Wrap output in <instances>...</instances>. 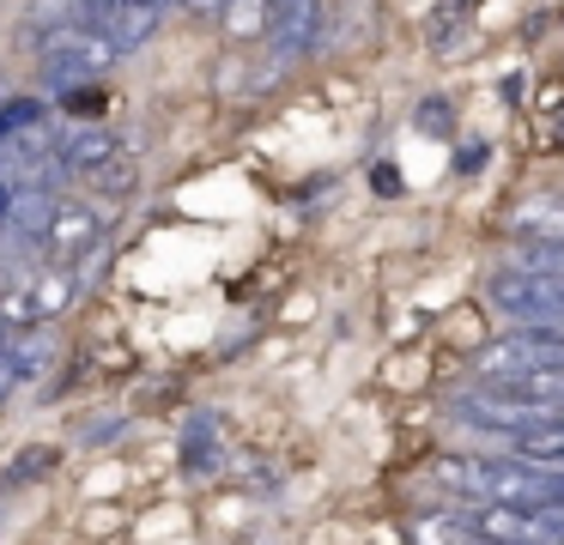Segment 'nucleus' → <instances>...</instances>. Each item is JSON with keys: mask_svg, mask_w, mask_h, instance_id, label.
I'll return each instance as SVG.
<instances>
[{"mask_svg": "<svg viewBox=\"0 0 564 545\" xmlns=\"http://www.w3.org/2000/svg\"><path fill=\"white\" fill-rule=\"evenodd\" d=\"M486 545H491V539H486Z\"/></svg>", "mask_w": 564, "mask_h": 545, "instance_id": "5701e85b", "label": "nucleus"}, {"mask_svg": "<svg viewBox=\"0 0 564 545\" xmlns=\"http://www.w3.org/2000/svg\"><path fill=\"white\" fill-rule=\"evenodd\" d=\"M110 61H122L110 36L91 31V24H67V31H55L50 43L37 48V79H43V91L67 97L74 85L104 79V73H110Z\"/></svg>", "mask_w": 564, "mask_h": 545, "instance_id": "f257e3e1", "label": "nucleus"}, {"mask_svg": "<svg viewBox=\"0 0 564 545\" xmlns=\"http://www.w3.org/2000/svg\"><path fill=\"white\" fill-rule=\"evenodd\" d=\"M316 36H322V0H285V7L273 12V24H268L273 61L310 55V48H316Z\"/></svg>", "mask_w": 564, "mask_h": 545, "instance_id": "20e7f679", "label": "nucleus"}, {"mask_svg": "<svg viewBox=\"0 0 564 545\" xmlns=\"http://www.w3.org/2000/svg\"><path fill=\"white\" fill-rule=\"evenodd\" d=\"M7 358H13V370H19V382H43L50 375V363H55V339H50V327H7Z\"/></svg>", "mask_w": 564, "mask_h": 545, "instance_id": "0eeeda50", "label": "nucleus"}, {"mask_svg": "<svg viewBox=\"0 0 564 545\" xmlns=\"http://www.w3.org/2000/svg\"><path fill=\"white\" fill-rule=\"evenodd\" d=\"M437 479L449 484V491H462V497H486V484H479V460H474V455H443V460H437Z\"/></svg>", "mask_w": 564, "mask_h": 545, "instance_id": "f3484780", "label": "nucleus"}, {"mask_svg": "<svg viewBox=\"0 0 564 545\" xmlns=\"http://www.w3.org/2000/svg\"><path fill=\"white\" fill-rule=\"evenodd\" d=\"M0 339H7V327H0Z\"/></svg>", "mask_w": 564, "mask_h": 545, "instance_id": "4be33fe9", "label": "nucleus"}, {"mask_svg": "<svg viewBox=\"0 0 564 545\" xmlns=\"http://www.w3.org/2000/svg\"><path fill=\"white\" fill-rule=\"evenodd\" d=\"M67 109H79V116H98L104 109V85L91 79V85H74V91H67Z\"/></svg>", "mask_w": 564, "mask_h": 545, "instance_id": "a211bd4d", "label": "nucleus"}, {"mask_svg": "<svg viewBox=\"0 0 564 545\" xmlns=\"http://www.w3.org/2000/svg\"><path fill=\"white\" fill-rule=\"evenodd\" d=\"M91 194H104V200H128V194H134V157H122V152H116L110 157V164H104V170H91Z\"/></svg>", "mask_w": 564, "mask_h": 545, "instance_id": "2eb2a0df", "label": "nucleus"}, {"mask_svg": "<svg viewBox=\"0 0 564 545\" xmlns=\"http://www.w3.org/2000/svg\"><path fill=\"white\" fill-rule=\"evenodd\" d=\"M152 31H159V7H147V0H116L110 19H104V36L116 43V55H134V48H147Z\"/></svg>", "mask_w": 564, "mask_h": 545, "instance_id": "6e6552de", "label": "nucleus"}, {"mask_svg": "<svg viewBox=\"0 0 564 545\" xmlns=\"http://www.w3.org/2000/svg\"><path fill=\"white\" fill-rule=\"evenodd\" d=\"M510 230L522 242H564V200L546 194V200H522L510 212Z\"/></svg>", "mask_w": 564, "mask_h": 545, "instance_id": "1a4fd4ad", "label": "nucleus"}, {"mask_svg": "<svg viewBox=\"0 0 564 545\" xmlns=\"http://www.w3.org/2000/svg\"><path fill=\"white\" fill-rule=\"evenodd\" d=\"M116 430H122V418H91L86 424V443H110Z\"/></svg>", "mask_w": 564, "mask_h": 545, "instance_id": "412c9836", "label": "nucleus"}, {"mask_svg": "<svg viewBox=\"0 0 564 545\" xmlns=\"http://www.w3.org/2000/svg\"><path fill=\"white\" fill-rule=\"evenodd\" d=\"M219 424L200 412V418H188V430H183V467L188 472H219Z\"/></svg>", "mask_w": 564, "mask_h": 545, "instance_id": "ddd939ff", "label": "nucleus"}, {"mask_svg": "<svg viewBox=\"0 0 564 545\" xmlns=\"http://www.w3.org/2000/svg\"><path fill=\"white\" fill-rule=\"evenodd\" d=\"M104 242V212L98 200H62L50 218V230H43V261H62L74 266L79 254H91Z\"/></svg>", "mask_w": 564, "mask_h": 545, "instance_id": "7ed1b4c3", "label": "nucleus"}, {"mask_svg": "<svg viewBox=\"0 0 564 545\" xmlns=\"http://www.w3.org/2000/svg\"><path fill=\"white\" fill-rule=\"evenodd\" d=\"M116 157V140L104 128H67L62 145H55V164L67 170V176H91V170H104Z\"/></svg>", "mask_w": 564, "mask_h": 545, "instance_id": "423d86ee", "label": "nucleus"}, {"mask_svg": "<svg viewBox=\"0 0 564 545\" xmlns=\"http://www.w3.org/2000/svg\"><path fill=\"white\" fill-rule=\"evenodd\" d=\"M13 388H19V370H13V358H7V346H0V406H7Z\"/></svg>", "mask_w": 564, "mask_h": 545, "instance_id": "aec40b11", "label": "nucleus"}, {"mask_svg": "<svg viewBox=\"0 0 564 545\" xmlns=\"http://www.w3.org/2000/svg\"><path fill=\"white\" fill-rule=\"evenodd\" d=\"M219 19H225V31H231V36H268L273 7H268V0H231Z\"/></svg>", "mask_w": 564, "mask_h": 545, "instance_id": "4468645a", "label": "nucleus"}, {"mask_svg": "<svg viewBox=\"0 0 564 545\" xmlns=\"http://www.w3.org/2000/svg\"><path fill=\"white\" fill-rule=\"evenodd\" d=\"M540 533L546 545H564V509H540Z\"/></svg>", "mask_w": 564, "mask_h": 545, "instance_id": "6ab92c4d", "label": "nucleus"}, {"mask_svg": "<svg viewBox=\"0 0 564 545\" xmlns=\"http://www.w3.org/2000/svg\"><path fill=\"white\" fill-rule=\"evenodd\" d=\"M491 303H498L510 321L528 327H564V279L546 273H522V266H503L491 273Z\"/></svg>", "mask_w": 564, "mask_h": 545, "instance_id": "f03ea898", "label": "nucleus"}, {"mask_svg": "<svg viewBox=\"0 0 564 545\" xmlns=\"http://www.w3.org/2000/svg\"><path fill=\"white\" fill-rule=\"evenodd\" d=\"M31 291H37V309H43V321H55V315H67V309H74V297H79V279H74V266L50 261V266H31Z\"/></svg>", "mask_w": 564, "mask_h": 545, "instance_id": "9d476101", "label": "nucleus"}, {"mask_svg": "<svg viewBox=\"0 0 564 545\" xmlns=\"http://www.w3.org/2000/svg\"><path fill=\"white\" fill-rule=\"evenodd\" d=\"M406 545H474V521L455 509H431L406 521Z\"/></svg>", "mask_w": 564, "mask_h": 545, "instance_id": "9b49d317", "label": "nucleus"}, {"mask_svg": "<svg viewBox=\"0 0 564 545\" xmlns=\"http://www.w3.org/2000/svg\"><path fill=\"white\" fill-rule=\"evenodd\" d=\"M55 448L50 443H31V448H19L13 460H7V467H0V491H25V484H37V479H50L55 472Z\"/></svg>", "mask_w": 564, "mask_h": 545, "instance_id": "f8f14e48", "label": "nucleus"}, {"mask_svg": "<svg viewBox=\"0 0 564 545\" xmlns=\"http://www.w3.org/2000/svg\"><path fill=\"white\" fill-rule=\"evenodd\" d=\"M474 533H486L491 545H540V509H516V503H486L474 521Z\"/></svg>", "mask_w": 564, "mask_h": 545, "instance_id": "39448f33", "label": "nucleus"}, {"mask_svg": "<svg viewBox=\"0 0 564 545\" xmlns=\"http://www.w3.org/2000/svg\"><path fill=\"white\" fill-rule=\"evenodd\" d=\"M510 266H522V273H546V279H564V242H522Z\"/></svg>", "mask_w": 564, "mask_h": 545, "instance_id": "dca6fc26", "label": "nucleus"}]
</instances>
